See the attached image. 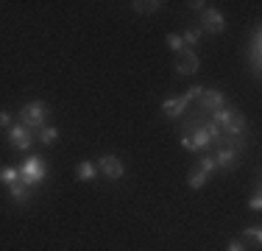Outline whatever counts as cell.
<instances>
[{
    "mask_svg": "<svg viewBox=\"0 0 262 251\" xmlns=\"http://www.w3.org/2000/svg\"><path fill=\"white\" fill-rule=\"evenodd\" d=\"M243 151H246V140H243V137H229L226 142L217 145V156H212V159H215V165L223 168V171H234V168L240 165Z\"/></svg>",
    "mask_w": 262,
    "mask_h": 251,
    "instance_id": "obj_1",
    "label": "cell"
},
{
    "mask_svg": "<svg viewBox=\"0 0 262 251\" xmlns=\"http://www.w3.org/2000/svg\"><path fill=\"white\" fill-rule=\"evenodd\" d=\"M184 134L192 140V148H195V151L217 145V142H221V129H217L215 123H190Z\"/></svg>",
    "mask_w": 262,
    "mask_h": 251,
    "instance_id": "obj_2",
    "label": "cell"
},
{
    "mask_svg": "<svg viewBox=\"0 0 262 251\" xmlns=\"http://www.w3.org/2000/svg\"><path fill=\"white\" fill-rule=\"evenodd\" d=\"M17 181H20V168H3V171H0V184L11 187V184H17Z\"/></svg>",
    "mask_w": 262,
    "mask_h": 251,
    "instance_id": "obj_16",
    "label": "cell"
},
{
    "mask_svg": "<svg viewBox=\"0 0 262 251\" xmlns=\"http://www.w3.org/2000/svg\"><path fill=\"white\" fill-rule=\"evenodd\" d=\"M182 148H184V151H195V148H192V140H190L187 134H182Z\"/></svg>",
    "mask_w": 262,
    "mask_h": 251,
    "instance_id": "obj_26",
    "label": "cell"
},
{
    "mask_svg": "<svg viewBox=\"0 0 262 251\" xmlns=\"http://www.w3.org/2000/svg\"><path fill=\"white\" fill-rule=\"evenodd\" d=\"M190 6H192V9H195V11H204V9H207V3H198V0H192Z\"/></svg>",
    "mask_w": 262,
    "mask_h": 251,
    "instance_id": "obj_28",
    "label": "cell"
},
{
    "mask_svg": "<svg viewBox=\"0 0 262 251\" xmlns=\"http://www.w3.org/2000/svg\"><path fill=\"white\" fill-rule=\"evenodd\" d=\"M9 142L14 151H31V145H34V131L26 129V126H11L9 129Z\"/></svg>",
    "mask_w": 262,
    "mask_h": 251,
    "instance_id": "obj_7",
    "label": "cell"
},
{
    "mask_svg": "<svg viewBox=\"0 0 262 251\" xmlns=\"http://www.w3.org/2000/svg\"><path fill=\"white\" fill-rule=\"evenodd\" d=\"M207 181H209V176L204 173L201 168H198V171H195V173L190 176V181H187V184H190V190H201V187L207 184Z\"/></svg>",
    "mask_w": 262,
    "mask_h": 251,
    "instance_id": "obj_17",
    "label": "cell"
},
{
    "mask_svg": "<svg viewBox=\"0 0 262 251\" xmlns=\"http://www.w3.org/2000/svg\"><path fill=\"white\" fill-rule=\"evenodd\" d=\"M48 176V165L39 159V156H28L26 162H23V168H20V181L26 187H36L42 179Z\"/></svg>",
    "mask_w": 262,
    "mask_h": 251,
    "instance_id": "obj_5",
    "label": "cell"
},
{
    "mask_svg": "<svg viewBox=\"0 0 262 251\" xmlns=\"http://www.w3.org/2000/svg\"><path fill=\"white\" fill-rule=\"evenodd\" d=\"M198 168H201V171L207 173V176H212V173L217 171V165H215V159H212V156H204V159H201V165H198Z\"/></svg>",
    "mask_w": 262,
    "mask_h": 251,
    "instance_id": "obj_22",
    "label": "cell"
},
{
    "mask_svg": "<svg viewBox=\"0 0 262 251\" xmlns=\"http://www.w3.org/2000/svg\"><path fill=\"white\" fill-rule=\"evenodd\" d=\"M198 39H201V31H198V28H190V31H187V34L182 36V42H184V48H187V50H195Z\"/></svg>",
    "mask_w": 262,
    "mask_h": 251,
    "instance_id": "obj_19",
    "label": "cell"
},
{
    "mask_svg": "<svg viewBox=\"0 0 262 251\" xmlns=\"http://www.w3.org/2000/svg\"><path fill=\"white\" fill-rule=\"evenodd\" d=\"M198 31H201V34H223V31H226V17L215 9H204Z\"/></svg>",
    "mask_w": 262,
    "mask_h": 251,
    "instance_id": "obj_6",
    "label": "cell"
},
{
    "mask_svg": "<svg viewBox=\"0 0 262 251\" xmlns=\"http://www.w3.org/2000/svg\"><path fill=\"white\" fill-rule=\"evenodd\" d=\"M98 171H101L106 179H120L123 176V162L117 159V156H101V159H98Z\"/></svg>",
    "mask_w": 262,
    "mask_h": 251,
    "instance_id": "obj_11",
    "label": "cell"
},
{
    "mask_svg": "<svg viewBox=\"0 0 262 251\" xmlns=\"http://www.w3.org/2000/svg\"><path fill=\"white\" fill-rule=\"evenodd\" d=\"M212 123H215L221 131H226L229 137H243V131H246V117H243L237 109H229V106L212 112Z\"/></svg>",
    "mask_w": 262,
    "mask_h": 251,
    "instance_id": "obj_3",
    "label": "cell"
},
{
    "mask_svg": "<svg viewBox=\"0 0 262 251\" xmlns=\"http://www.w3.org/2000/svg\"><path fill=\"white\" fill-rule=\"evenodd\" d=\"M9 196H11V201H14L17 206H26L31 201V187H26L23 181H17V184L9 187Z\"/></svg>",
    "mask_w": 262,
    "mask_h": 251,
    "instance_id": "obj_12",
    "label": "cell"
},
{
    "mask_svg": "<svg viewBox=\"0 0 262 251\" xmlns=\"http://www.w3.org/2000/svg\"><path fill=\"white\" fill-rule=\"evenodd\" d=\"M76 176L81 181H95V176H98V168L92 165V162H81V165L76 168Z\"/></svg>",
    "mask_w": 262,
    "mask_h": 251,
    "instance_id": "obj_15",
    "label": "cell"
},
{
    "mask_svg": "<svg viewBox=\"0 0 262 251\" xmlns=\"http://www.w3.org/2000/svg\"><path fill=\"white\" fill-rule=\"evenodd\" d=\"M226 251H246V248H243V243H240V240H232V243L226 246Z\"/></svg>",
    "mask_w": 262,
    "mask_h": 251,
    "instance_id": "obj_27",
    "label": "cell"
},
{
    "mask_svg": "<svg viewBox=\"0 0 262 251\" xmlns=\"http://www.w3.org/2000/svg\"><path fill=\"white\" fill-rule=\"evenodd\" d=\"M248 65H251L254 75H259L262 70V31L259 28H254L251 42H248Z\"/></svg>",
    "mask_w": 262,
    "mask_h": 251,
    "instance_id": "obj_8",
    "label": "cell"
},
{
    "mask_svg": "<svg viewBox=\"0 0 262 251\" xmlns=\"http://www.w3.org/2000/svg\"><path fill=\"white\" fill-rule=\"evenodd\" d=\"M56 140H59V131L51 129V126H42V129H39V142H45V145H53Z\"/></svg>",
    "mask_w": 262,
    "mask_h": 251,
    "instance_id": "obj_18",
    "label": "cell"
},
{
    "mask_svg": "<svg viewBox=\"0 0 262 251\" xmlns=\"http://www.w3.org/2000/svg\"><path fill=\"white\" fill-rule=\"evenodd\" d=\"M201 92H204V87H198V84H195V87H190V90H187V92H184V95H182V98L187 100V103H190V100H195V98H201Z\"/></svg>",
    "mask_w": 262,
    "mask_h": 251,
    "instance_id": "obj_23",
    "label": "cell"
},
{
    "mask_svg": "<svg viewBox=\"0 0 262 251\" xmlns=\"http://www.w3.org/2000/svg\"><path fill=\"white\" fill-rule=\"evenodd\" d=\"M9 123H11V115L9 112H0V129H9Z\"/></svg>",
    "mask_w": 262,
    "mask_h": 251,
    "instance_id": "obj_25",
    "label": "cell"
},
{
    "mask_svg": "<svg viewBox=\"0 0 262 251\" xmlns=\"http://www.w3.org/2000/svg\"><path fill=\"white\" fill-rule=\"evenodd\" d=\"M226 106V95H223L221 90H204L201 92V109L204 112H217V109H223Z\"/></svg>",
    "mask_w": 262,
    "mask_h": 251,
    "instance_id": "obj_10",
    "label": "cell"
},
{
    "mask_svg": "<svg viewBox=\"0 0 262 251\" xmlns=\"http://www.w3.org/2000/svg\"><path fill=\"white\" fill-rule=\"evenodd\" d=\"M198 65H201V61H198V56H195V50H182V53H176V73L179 75H192L198 70Z\"/></svg>",
    "mask_w": 262,
    "mask_h": 251,
    "instance_id": "obj_9",
    "label": "cell"
},
{
    "mask_svg": "<svg viewBox=\"0 0 262 251\" xmlns=\"http://www.w3.org/2000/svg\"><path fill=\"white\" fill-rule=\"evenodd\" d=\"M48 115H51V106L45 103V100H31V103H26L20 109V117H23V126L26 129H42L48 120Z\"/></svg>",
    "mask_w": 262,
    "mask_h": 251,
    "instance_id": "obj_4",
    "label": "cell"
},
{
    "mask_svg": "<svg viewBox=\"0 0 262 251\" xmlns=\"http://www.w3.org/2000/svg\"><path fill=\"white\" fill-rule=\"evenodd\" d=\"M167 45H170L173 50H176V53H182V50H187V48H184V42H182V36H179V34H167Z\"/></svg>",
    "mask_w": 262,
    "mask_h": 251,
    "instance_id": "obj_21",
    "label": "cell"
},
{
    "mask_svg": "<svg viewBox=\"0 0 262 251\" xmlns=\"http://www.w3.org/2000/svg\"><path fill=\"white\" fill-rule=\"evenodd\" d=\"M248 210H254V212H259V210H262V196H259V190L254 193L251 198H248Z\"/></svg>",
    "mask_w": 262,
    "mask_h": 251,
    "instance_id": "obj_24",
    "label": "cell"
},
{
    "mask_svg": "<svg viewBox=\"0 0 262 251\" xmlns=\"http://www.w3.org/2000/svg\"><path fill=\"white\" fill-rule=\"evenodd\" d=\"M165 3H159V0H137V3H131V9L137 11V14H154V11H159Z\"/></svg>",
    "mask_w": 262,
    "mask_h": 251,
    "instance_id": "obj_14",
    "label": "cell"
},
{
    "mask_svg": "<svg viewBox=\"0 0 262 251\" xmlns=\"http://www.w3.org/2000/svg\"><path fill=\"white\" fill-rule=\"evenodd\" d=\"M162 112H165L167 117H182L187 112V100L184 98H170V100L162 103Z\"/></svg>",
    "mask_w": 262,
    "mask_h": 251,
    "instance_id": "obj_13",
    "label": "cell"
},
{
    "mask_svg": "<svg viewBox=\"0 0 262 251\" xmlns=\"http://www.w3.org/2000/svg\"><path fill=\"white\" fill-rule=\"evenodd\" d=\"M243 232H246V237H248L251 243H257V246L262 243V229H259V226H246Z\"/></svg>",
    "mask_w": 262,
    "mask_h": 251,
    "instance_id": "obj_20",
    "label": "cell"
}]
</instances>
